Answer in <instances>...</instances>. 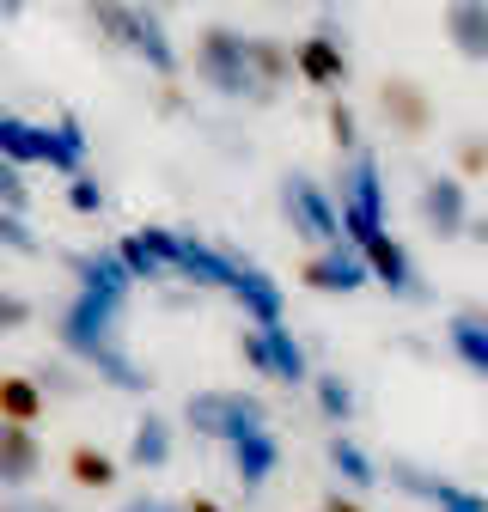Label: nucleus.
<instances>
[{
  "mask_svg": "<svg viewBox=\"0 0 488 512\" xmlns=\"http://www.w3.org/2000/svg\"><path fill=\"white\" fill-rule=\"evenodd\" d=\"M116 512H190V506H183V500H159V494H129Z\"/></svg>",
  "mask_w": 488,
  "mask_h": 512,
  "instance_id": "38",
  "label": "nucleus"
},
{
  "mask_svg": "<svg viewBox=\"0 0 488 512\" xmlns=\"http://www.w3.org/2000/svg\"><path fill=\"white\" fill-rule=\"evenodd\" d=\"M37 476H43V439H37V427L0 415V494L37 488Z\"/></svg>",
  "mask_w": 488,
  "mask_h": 512,
  "instance_id": "14",
  "label": "nucleus"
},
{
  "mask_svg": "<svg viewBox=\"0 0 488 512\" xmlns=\"http://www.w3.org/2000/svg\"><path fill=\"white\" fill-rule=\"evenodd\" d=\"M244 263H251V256H244L238 244H214V238H202V232H177L171 281H183L190 293H226V299H232Z\"/></svg>",
  "mask_w": 488,
  "mask_h": 512,
  "instance_id": "8",
  "label": "nucleus"
},
{
  "mask_svg": "<svg viewBox=\"0 0 488 512\" xmlns=\"http://www.w3.org/2000/svg\"><path fill=\"white\" fill-rule=\"evenodd\" d=\"M183 427L202 445H232L244 433L269 427V403L257 391H190L183 397Z\"/></svg>",
  "mask_w": 488,
  "mask_h": 512,
  "instance_id": "6",
  "label": "nucleus"
},
{
  "mask_svg": "<svg viewBox=\"0 0 488 512\" xmlns=\"http://www.w3.org/2000/svg\"><path fill=\"white\" fill-rule=\"evenodd\" d=\"M31 378L43 384L49 403H74V397H86V384H92V372H86L74 354H49V360H37Z\"/></svg>",
  "mask_w": 488,
  "mask_h": 512,
  "instance_id": "25",
  "label": "nucleus"
},
{
  "mask_svg": "<svg viewBox=\"0 0 488 512\" xmlns=\"http://www.w3.org/2000/svg\"><path fill=\"white\" fill-rule=\"evenodd\" d=\"M373 110H379V122L391 128L403 147L427 141V135H434V122H440L434 92H427L421 80H409V74H379V86H373Z\"/></svg>",
  "mask_w": 488,
  "mask_h": 512,
  "instance_id": "9",
  "label": "nucleus"
},
{
  "mask_svg": "<svg viewBox=\"0 0 488 512\" xmlns=\"http://www.w3.org/2000/svg\"><path fill=\"white\" fill-rule=\"evenodd\" d=\"M464 238H476V244H488V214H470V232Z\"/></svg>",
  "mask_w": 488,
  "mask_h": 512,
  "instance_id": "41",
  "label": "nucleus"
},
{
  "mask_svg": "<svg viewBox=\"0 0 488 512\" xmlns=\"http://www.w3.org/2000/svg\"><path fill=\"white\" fill-rule=\"evenodd\" d=\"M61 269L74 275V287H110V293H135V275L122 269V256L104 244V250H68Z\"/></svg>",
  "mask_w": 488,
  "mask_h": 512,
  "instance_id": "20",
  "label": "nucleus"
},
{
  "mask_svg": "<svg viewBox=\"0 0 488 512\" xmlns=\"http://www.w3.org/2000/svg\"><path fill=\"white\" fill-rule=\"evenodd\" d=\"M86 25L98 31V43L110 49H135V0H80Z\"/></svg>",
  "mask_w": 488,
  "mask_h": 512,
  "instance_id": "28",
  "label": "nucleus"
},
{
  "mask_svg": "<svg viewBox=\"0 0 488 512\" xmlns=\"http://www.w3.org/2000/svg\"><path fill=\"white\" fill-rule=\"evenodd\" d=\"M61 470H68V482L80 494H116V482H122V458H110L104 445H74Z\"/></svg>",
  "mask_w": 488,
  "mask_h": 512,
  "instance_id": "23",
  "label": "nucleus"
},
{
  "mask_svg": "<svg viewBox=\"0 0 488 512\" xmlns=\"http://www.w3.org/2000/svg\"><path fill=\"white\" fill-rule=\"evenodd\" d=\"M0 512H68L55 494H31V488H19V494H0Z\"/></svg>",
  "mask_w": 488,
  "mask_h": 512,
  "instance_id": "36",
  "label": "nucleus"
},
{
  "mask_svg": "<svg viewBox=\"0 0 488 512\" xmlns=\"http://www.w3.org/2000/svg\"><path fill=\"white\" fill-rule=\"evenodd\" d=\"M251 68H257V80H263L269 98H281L287 80H299V74H293V43H281V37H269V31L251 37Z\"/></svg>",
  "mask_w": 488,
  "mask_h": 512,
  "instance_id": "27",
  "label": "nucleus"
},
{
  "mask_svg": "<svg viewBox=\"0 0 488 512\" xmlns=\"http://www.w3.org/2000/svg\"><path fill=\"white\" fill-rule=\"evenodd\" d=\"M0 208H13V214L31 208V189H25V177H19L13 159H0Z\"/></svg>",
  "mask_w": 488,
  "mask_h": 512,
  "instance_id": "34",
  "label": "nucleus"
},
{
  "mask_svg": "<svg viewBox=\"0 0 488 512\" xmlns=\"http://www.w3.org/2000/svg\"><path fill=\"white\" fill-rule=\"evenodd\" d=\"M129 470H165L171 464V421L159 409H141L135 415V433H129V452H122Z\"/></svg>",
  "mask_w": 488,
  "mask_h": 512,
  "instance_id": "22",
  "label": "nucleus"
},
{
  "mask_svg": "<svg viewBox=\"0 0 488 512\" xmlns=\"http://www.w3.org/2000/svg\"><path fill=\"white\" fill-rule=\"evenodd\" d=\"M324 458H330L336 482H342V488H354V494H373V488H379V476H385L373 458H366V445H354V433H342V427L324 439Z\"/></svg>",
  "mask_w": 488,
  "mask_h": 512,
  "instance_id": "21",
  "label": "nucleus"
},
{
  "mask_svg": "<svg viewBox=\"0 0 488 512\" xmlns=\"http://www.w3.org/2000/svg\"><path fill=\"white\" fill-rule=\"evenodd\" d=\"M385 476L397 482V494H409V500H421V506H434V512L458 494V482H452V476L427 470V464H415V458H391V464H385Z\"/></svg>",
  "mask_w": 488,
  "mask_h": 512,
  "instance_id": "24",
  "label": "nucleus"
},
{
  "mask_svg": "<svg viewBox=\"0 0 488 512\" xmlns=\"http://www.w3.org/2000/svg\"><path fill=\"white\" fill-rule=\"evenodd\" d=\"M330 141H336V153H354L360 147V122H354V104H342L336 92H330Z\"/></svg>",
  "mask_w": 488,
  "mask_h": 512,
  "instance_id": "33",
  "label": "nucleus"
},
{
  "mask_svg": "<svg viewBox=\"0 0 488 512\" xmlns=\"http://www.w3.org/2000/svg\"><path fill=\"white\" fill-rule=\"evenodd\" d=\"M183 506H190V512H232V506H220L214 494H190V500H183Z\"/></svg>",
  "mask_w": 488,
  "mask_h": 512,
  "instance_id": "40",
  "label": "nucleus"
},
{
  "mask_svg": "<svg viewBox=\"0 0 488 512\" xmlns=\"http://www.w3.org/2000/svg\"><path fill=\"white\" fill-rule=\"evenodd\" d=\"M226 452H232V482H238L244 494H263V488L275 482V470H281V439H275L269 427L232 439Z\"/></svg>",
  "mask_w": 488,
  "mask_h": 512,
  "instance_id": "15",
  "label": "nucleus"
},
{
  "mask_svg": "<svg viewBox=\"0 0 488 512\" xmlns=\"http://www.w3.org/2000/svg\"><path fill=\"white\" fill-rule=\"evenodd\" d=\"M0 256H7V250H0Z\"/></svg>",
  "mask_w": 488,
  "mask_h": 512,
  "instance_id": "43",
  "label": "nucleus"
},
{
  "mask_svg": "<svg viewBox=\"0 0 488 512\" xmlns=\"http://www.w3.org/2000/svg\"><path fill=\"white\" fill-rule=\"evenodd\" d=\"M360 256H366V269H373V281L391 293V299H409V305H427L434 299V287H427V275L415 269V256L391 238V226H379V232H366L360 244H354Z\"/></svg>",
  "mask_w": 488,
  "mask_h": 512,
  "instance_id": "11",
  "label": "nucleus"
},
{
  "mask_svg": "<svg viewBox=\"0 0 488 512\" xmlns=\"http://www.w3.org/2000/svg\"><path fill=\"white\" fill-rule=\"evenodd\" d=\"M0 415H7V421H25V427H37V421L49 415L43 384H37L31 372H0Z\"/></svg>",
  "mask_w": 488,
  "mask_h": 512,
  "instance_id": "26",
  "label": "nucleus"
},
{
  "mask_svg": "<svg viewBox=\"0 0 488 512\" xmlns=\"http://www.w3.org/2000/svg\"><path fill=\"white\" fill-rule=\"evenodd\" d=\"M183 68L196 74V86H208L226 104H251V110H269L275 104L263 92L257 68H251V31H238V25H202Z\"/></svg>",
  "mask_w": 488,
  "mask_h": 512,
  "instance_id": "2",
  "label": "nucleus"
},
{
  "mask_svg": "<svg viewBox=\"0 0 488 512\" xmlns=\"http://www.w3.org/2000/svg\"><path fill=\"white\" fill-rule=\"evenodd\" d=\"M31 317H37V311H31V299H25V293H0V336L25 330Z\"/></svg>",
  "mask_w": 488,
  "mask_h": 512,
  "instance_id": "35",
  "label": "nucleus"
},
{
  "mask_svg": "<svg viewBox=\"0 0 488 512\" xmlns=\"http://www.w3.org/2000/svg\"><path fill=\"white\" fill-rule=\"evenodd\" d=\"M275 202H281V220L287 232L305 244V250H318V244H336L342 238V208H336V189H324L312 171H281L275 183Z\"/></svg>",
  "mask_w": 488,
  "mask_h": 512,
  "instance_id": "5",
  "label": "nucleus"
},
{
  "mask_svg": "<svg viewBox=\"0 0 488 512\" xmlns=\"http://www.w3.org/2000/svg\"><path fill=\"white\" fill-rule=\"evenodd\" d=\"M238 360L251 366L263 384H312V354H305V342L287 330V317L281 324H244L238 330Z\"/></svg>",
  "mask_w": 488,
  "mask_h": 512,
  "instance_id": "7",
  "label": "nucleus"
},
{
  "mask_svg": "<svg viewBox=\"0 0 488 512\" xmlns=\"http://www.w3.org/2000/svg\"><path fill=\"white\" fill-rule=\"evenodd\" d=\"M129 55H141L159 80H177V74H183V55H177L171 31H165V19H159V7H141V0H135V49H129Z\"/></svg>",
  "mask_w": 488,
  "mask_h": 512,
  "instance_id": "17",
  "label": "nucleus"
},
{
  "mask_svg": "<svg viewBox=\"0 0 488 512\" xmlns=\"http://www.w3.org/2000/svg\"><path fill=\"white\" fill-rule=\"evenodd\" d=\"M446 348H452V360L470 372V378H482L488 384V311H452L446 317Z\"/></svg>",
  "mask_w": 488,
  "mask_h": 512,
  "instance_id": "18",
  "label": "nucleus"
},
{
  "mask_svg": "<svg viewBox=\"0 0 488 512\" xmlns=\"http://www.w3.org/2000/svg\"><path fill=\"white\" fill-rule=\"evenodd\" d=\"M232 299H238V311H244V324H281V317H287L281 281H275L263 263H244V275H238Z\"/></svg>",
  "mask_w": 488,
  "mask_h": 512,
  "instance_id": "19",
  "label": "nucleus"
},
{
  "mask_svg": "<svg viewBox=\"0 0 488 512\" xmlns=\"http://www.w3.org/2000/svg\"><path fill=\"white\" fill-rule=\"evenodd\" d=\"M318 512H366L360 500H354V488H336V494H324V506Z\"/></svg>",
  "mask_w": 488,
  "mask_h": 512,
  "instance_id": "39",
  "label": "nucleus"
},
{
  "mask_svg": "<svg viewBox=\"0 0 488 512\" xmlns=\"http://www.w3.org/2000/svg\"><path fill=\"white\" fill-rule=\"evenodd\" d=\"M415 220L421 232L434 238V244H458L470 232V189L458 171H434V177H421L415 189Z\"/></svg>",
  "mask_w": 488,
  "mask_h": 512,
  "instance_id": "10",
  "label": "nucleus"
},
{
  "mask_svg": "<svg viewBox=\"0 0 488 512\" xmlns=\"http://www.w3.org/2000/svg\"><path fill=\"white\" fill-rule=\"evenodd\" d=\"M299 281L312 287V293H324V299H354L366 281H373V269H366V256L348 238H336V244H318L312 256H305Z\"/></svg>",
  "mask_w": 488,
  "mask_h": 512,
  "instance_id": "12",
  "label": "nucleus"
},
{
  "mask_svg": "<svg viewBox=\"0 0 488 512\" xmlns=\"http://www.w3.org/2000/svg\"><path fill=\"white\" fill-rule=\"evenodd\" d=\"M440 31H446V43L470 61V68H488V0H446Z\"/></svg>",
  "mask_w": 488,
  "mask_h": 512,
  "instance_id": "16",
  "label": "nucleus"
},
{
  "mask_svg": "<svg viewBox=\"0 0 488 512\" xmlns=\"http://www.w3.org/2000/svg\"><path fill=\"white\" fill-rule=\"evenodd\" d=\"M122 317H129V293H110V287H74L55 311V342L61 354H74L92 378H104L110 391L122 397H147L153 378L135 360L129 336H122Z\"/></svg>",
  "mask_w": 488,
  "mask_h": 512,
  "instance_id": "1",
  "label": "nucleus"
},
{
  "mask_svg": "<svg viewBox=\"0 0 488 512\" xmlns=\"http://www.w3.org/2000/svg\"><path fill=\"white\" fill-rule=\"evenodd\" d=\"M86 128L74 110H61V122H31V116H7L0 110V159L13 165H49L55 177L86 171Z\"/></svg>",
  "mask_w": 488,
  "mask_h": 512,
  "instance_id": "3",
  "label": "nucleus"
},
{
  "mask_svg": "<svg viewBox=\"0 0 488 512\" xmlns=\"http://www.w3.org/2000/svg\"><path fill=\"white\" fill-rule=\"evenodd\" d=\"M25 7H31V0H0V19H19Z\"/></svg>",
  "mask_w": 488,
  "mask_h": 512,
  "instance_id": "42",
  "label": "nucleus"
},
{
  "mask_svg": "<svg viewBox=\"0 0 488 512\" xmlns=\"http://www.w3.org/2000/svg\"><path fill=\"white\" fill-rule=\"evenodd\" d=\"M348 49H342V31H330V25H318V31H305L299 43H293V74L305 80V86H318V92H342L348 86Z\"/></svg>",
  "mask_w": 488,
  "mask_h": 512,
  "instance_id": "13",
  "label": "nucleus"
},
{
  "mask_svg": "<svg viewBox=\"0 0 488 512\" xmlns=\"http://www.w3.org/2000/svg\"><path fill=\"white\" fill-rule=\"evenodd\" d=\"M0 244H13V250H37V232L7 208V214H0Z\"/></svg>",
  "mask_w": 488,
  "mask_h": 512,
  "instance_id": "37",
  "label": "nucleus"
},
{
  "mask_svg": "<svg viewBox=\"0 0 488 512\" xmlns=\"http://www.w3.org/2000/svg\"><path fill=\"white\" fill-rule=\"evenodd\" d=\"M336 208H342V238L360 244L366 232L391 226V196H385V171H379V153H342V171H336Z\"/></svg>",
  "mask_w": 488,
  "mask_h": 512,
  "instance_id": "4",
  "label": "nucleus"
},
{
  "mask_svg": "<svg viewBox=\"0 0 488 512\" xmlns=\"http://www.w3.org/2000/svg\"><path fill=\"white\" fill-rule=\"evenodd\" d=\"M312 409L330 421V427H348L354 415H360V397H354V384L342 378V372H312Z\"/></svg>",
  "mask_w": 488,
  "mask_h": 512,
  "instance_id": "29",
  "label": "nucleus"
},
{
  "mask_svg": "<svg viewBox=\"0 0 488 512\" xmlns=\"http://www.w3.org/2000/svg\"><path fill=\"white\" fill-rule=\"evenodd\" d=\"M61 202H68V214H80V220H98L104 214V183L92 171H74V177H61Z\"/></svg>",
  "mask_w": 488,
  "mask_h": 512,
  "instance_id": "30",
  "label": "nucleus"
},
{
  "mask_svg": "<svg viewBox=\"0 0 488 512\" xmlns=\"http://www.w3.org/2000/svg\"><path fill=\"white\" fill-rule=\"evenodd\" d=\"M110 250L122 256V269H129L135 281H165V269H159V256L147 250V238H141V226H135V232H122V238H116Z\"/></svg>",
  "mask_w": 488,
  "mask_h": 512,
  "instance_id": "31",
  "label": "nucleus"
},
{
  "mask_svg": "<svg viewBox=\"0 0 488 512\" xmlns=\"http://www.w3.org/2000/svg\"><path fill=\"white\" fill-rule=\"evenodd\" d=\"M452 171L470 183V177H488V135L482 128H464V135L452 141Z\"/></svg>",
  "mask_w": 488,
  "mask_h": 512,
  "instance_id": "32",
  "label": "nucleus"
}]
</instances>
